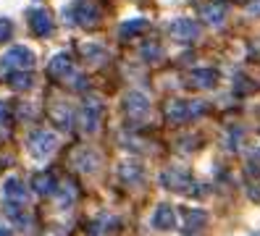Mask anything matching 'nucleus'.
Here are the masks:
<instances>
[{
	"label": "nucleus",
	"instance_id": "nucleus-3",
	"mask_svg": "<svg viewBox=\"0 0 260 236\" xmlns=\"http://www.w3.org/2000/svg\"><path fill=\"white\" fill-rule=\"evenodd\" d=\"M55 150V137L50 131H35L32 139H29V152L35 157H45Z\"/></svg>",
	"mask_w": 260,
	"mask_h": 236
},
{
	"label": "nucleus",
	"instance_id": "nucleus-10",
	"mask_svg": "<svg viewBox=\"0 0 260 236\" xmlns=\"http://www.w3.org/2000/svg\"><path fill=\"white\" fill-rule=\"evenodd\" d=\"M3 194H6L8 199L24 202V199H26V189H24V184H21L19 179H8V181H6V186H3Z\"/></svg>",
	"mask_w": 260,
	"mask_h": 236
},
{
	"label": "nucleus",
	"instance_id": "nucleus-8",
	"mask_svg": "<svg viewBox=\"0 0 260 236\" xmlns=\"http://www.w3.org/2000/svg\"><path fill=\"white\" fill-rule=\"evenodd\" d=\"M74 11H76V13H74V19H79V24H87V26L98 24V19H100V11L92 8V6H87V3H79Z\"/></svg>",
	"mask_w": 260,
	"mask_h": 236
},
{
	"label": "nucleus",
	"instance_id": "nucleus-14",
	"mask_svg": "<svg viewBox=\"0 0 260 236\" xmlns=\"http://www.w3.org/2000/svg\"><path fill=\"white\" fill-rule=\"evenodd\" d=\"M145 29H147V19H132L126 24H121L118 35L121 37H132V35H140V31H145Z\"/></svg>",
	"mask_w": 260,
	"mask_h": 236
},
{
	"label": "nucleus",
	"instance_id": "nucleus-16",
	"mask_svg": "<svg viewBox=\"0 0 260 236\" xmlns=\"http://www.w3.org/2000/svg\"><path fill=\"white\" fill-rule=\"evenodd\" d=\"M8 82H11L13 89H29V87H32V74H29V71H13L8 76Z\"/></svg>",
	"mask_w": 260,
	"mask_h": 236
},
{
	"label": "nucleus",
	"instance_id": "nucleus-12",
	"mask_svg": "<svg viewBox=\"0 0 260 236\" xmlns=\"http://www.w3.org/2000/svg\"><path fill=\"white\" fill-rule=\"evenodd\" d=\"M192 82L197 87H213V84L218 82V74L210 71V69H194L192 71Z\"/></svg>",
	"mask_w": 260,
	"mask_h": 236
},
{
	"label": "nucleus",
	"instance_id": "nucleus-19",
	"mask_svg": "<svg viewBox=\"0 0 260 236\" xmlns=\"http://www.w3.org/2000/svg\"><path fill=\"white\" fill-rule=\"evenodd\" d=\"M137 173H140V171H137V168H121V176H124V179H132V176H137Z\"/></svg>",
	"mask_w": 260,
	"mask_h": 236
},
{
	"label": "nucleus",
	"instance_id": "nucleus-18",
	"mask_svg": "<svg viewBox=\"0 0 260 236\" xmlns=\"http://www.w3.org/2000/svg\"><path fill=\"white\" fill-rule=\"evenodd\" d=\"M11 31H13V24L8 19H0V42H6L11 37Z\"/></svg>",
	"mask_w": 260,
	"mask_h": 236
},
{
	"label": "nucleus",
	"instance_id": "nucleus-9",
	"mask_svg": "<svg viewBox=\"0 0 260 236\" xmlns=\"http://www.w3.org/2000/svg\"><path fill=\"white\" fill-rule=\"evenodd\" d=\"M203 19H205L208 24H213V26L223 24V19H226V6H223V3H210V6H205V8H203Z\"/></svg>",
	"mask_w": 260,
	"mask_h": 236
},
{
	"label": "nucleus",
	"instance_id": "nucleus-6",
	"mask_svg": "<svg viewBox=\"0 0 260 236\" xmlns=\"http://www.w3.org/2000/svg\"><path fill=\"white\" fill-rule=\"evenodd\" d=\"M152 226L160 228V231H171L176 226V215H174L171 205H158L155 215H152Z\"/></svg>",
	"mask_w": 260,
	"mask_h": 236
},
{
	"label": "nucleus",
	"instance_id": "nucleus-13",
	"mask_svg": "<svg viewBox=\"0 0 260 236\" xmlns=\"http://www.w3.org/2000/svg\"><path fill=\"white\" fill-rule=\"evenodd\" d=\"M82 121H84V129L87 131H95L98 129V121H100V105L98 103H89L82 113Z\"/></svg>",
	"mask_w": 260,
	"mask_h": 236
},
{
	"label": "nucleus",
	"instance_id": "nucleus-20",
	"mask_svg": "<svg viewBox=\"0 0 260 236\" xmlns=\"http://www.w3.org/2000/svg\"><path fill=\"white\" fill-rule=\"evenodd\" d=\"M247 13H250V16L260 13V0H257V3H250V6H247Z\"/></svg>",
	"mask_w": 260,
	"mask_h": 236
},
{
	"label": "nucleus",
	"instance_id": "nucleus-5",
	"mask_svg": "<svg viewBox=\"0 0 260 236\" xmlns=\"http://www.w3.org/2000/svg\"><path fill=\"white\" fill-rule=\"evenodd\" d=\"M29 26H32L35 35L48 37L50 31H53V19H50V13H48V11H32V13H29Z\"/></svg>",
	"mask_w": 260,
	"mask_h": 236
},
{
	"label": "nucleus",
	"instance_id": "nucleus-7",
	"mask_svg": "<svg viewBox=\"0 0 260 236\" xmlns=\"http://www.w3.org/2000/svg\"><path fill=\"white\" fill-rule=\"evenodd\" d=\"M160 181L168 186V189H176V192H181V189H187L192 184V179L187 176V173H181V171H171V173H163Z\"/></svg>",
	"mask_w": 260,
	"mask_h": 236
},
{
	"label": "nucleus",
	"instance_id": "nucleus-15",
	"mask_svg": "<svg viewBox=\"0 0 260 236\" xmlns=\"http://www.w3.org/2000/svg\"><path fill=\"white\" fill-rule=\"evenodd\" d=\"M50 74L53 76H66V74H71V60L66 58V55H55L53 60H50Z\"/></svg>",
	"mask_w": 260,
	"mask_h": 236
},
{
	"label": "nucleus",
	"instance_id": "nucleus-21",
	"mask_svg": "<svg viewBox=\"0 0 260 236\" xmlns=\"http://www.w3.org/2000/svg\"><path fill=\"white\" fill-rule=\"evenodd\" d=\"M0 236H11V231L8 228H0Z\"/></svg>",
	"mask_w": 260,
	"mask_h": 236
},
{
	"label": "nucleus",
	"instance_id": "nucleus-2",
	"mask_svg": "<svg viewBox=\"0 0 260 236\" xmlns=\"http://www.w3.org/2000/svg\"><path fill=\"white\" fill-rule=\"evenodd\" d=\"M168 31H171V37L176 42H192L200 37V26H197L192 19H176L171 26H168Z\"/></svg>",
	"mask_w": 260,
	"mask_h": 236
},
{
	"label": "nucleus",
	"instance_id": "nucleus-4",
	"mask_svg": "<svg viewBox=\"0 0 260 236\" xmlns=\"http://www.w3.org/2000/svg\"><path fill=\"white\" fill-rule=\"evenodd\" d=\"M124 108H126L129 118H145L147 110H150V100H147V94H142V92H129L126 100H124Z\"/></svg>",
	"mask_w": 260,
	"mask_h": 236
},
{
	"label": "nucleus",
	"instance_id": "nucleus-11",
	"mask_svg": "<svg viewBox=\"0 0 260 236\" xmlns=\"http://www.w3.org/2000/svg\"><path fill=\"white\" fill-rule=\"evenodd\" d=\"M32 186H35L37 194H53L55 192V179L50 176V173H37Z\"/></svg>",
	"mask_w": 260,
	"mask_h": 236
},
{
	"label": "nucleus",
	"instance_id": "nucleus-17",
	"mask_svg": "<svg viewBox=\"0 0 260 236\" xmlns=\"http://www.w3.org/2000/svg\"><path fill=\"white\" fill-rule=\"evenodd\" d=\"M205 213H197V210H192V213H187V228L189 231H200V226L205 223Z\"/></svg>",
	"mask_w": 260,
	"mask_h": 236
},
{
	"label": "nucleus",
	"instance_id": "nucleus-1",
	"mask_svg": "<svg viewBox=\"0 0 260 236\" xmlns=\"http://www.w3.org/2000/svg\"><path fill=\"white\" fill-rule=\"evenodd\" d=\"M0 66L3 69H13V71H26V69H32L35 66V53L29 50V47H11V50H6V55L0 58Z\"/></svg>",
	"mask_w": 260,
	"mask_h": 236
}]
</instances>
